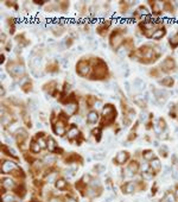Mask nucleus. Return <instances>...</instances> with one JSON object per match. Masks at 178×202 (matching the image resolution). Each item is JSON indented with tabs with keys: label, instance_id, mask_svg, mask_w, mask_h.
Instances as JSON below:
<instances>
[{
	"label": "nucleus",
	"instance_id": "obj_1",
	"mask_svg": "<svg viewBox=\"0 0 178 202\" xmlns=\"http://www.w3.org/2000/svg\"><path fill=\"white\" fill-rule=\"evenodd\" d=\"M162 50L159 46L151 44H144L135 51H133L132 57L142 64H153L162 57Z\"/></svg>",
	"mask_w": 178,
	"mask_h": 202
},
{
	"label": "nucleus",
	"instance_id": "obj_2",
	"mask_svg": "<svg viewBox=\"0 0 178 202\" xmlns=\"http://www.w3.org/2000/svg\"><path fill=\"white\" fill-rule=\"evenodd\" d=\"M159 68H160L162 73H164V74H171V73H174L178 67H177L176 60L173 59L172 56H166L165 59L162 61Z\"/></svg>",
	"mask_w": 178,
	"mask_h": 202
},
{
	"label": "nucleus",
	"instance_id": "obj_3",
	"mask_svg": "<svg viewBox=\"0 0 178 202\" xmlns=\"http://www.w3.org/2000/svg\"><path fill=\"white\" fill-rule=\"evenodd\" d=\"M107 71H108L107 64L100 59H98L94 68V74L92 75V80H103L107 75Z\"/></svg>",
	"mask_w": 178,
	"mask_h": 202
},
{
	"label": "nucleus",
	"instance_id": "obj_4",
	"mask_svg": "<svg viewBox=\"0 0 178 202\" xmlns=\"http://www.w3.org/2000/svg\"><path fill=\"white\" fill-rule=\"evenodd\" d=\"M6 70L7 73L12 76V77H20L25 74V68L21 63H18V62H9L7 63V67H6Z\"/></svg>",
	"mask_w": 178,
	"mask_h": 202
},
{
	"label": "nucleus",
	"instance_id": "obj_5",
	"mask_svg": "<svg viewBox=\"0 0 178 202\" xmlns=\"http://www.w3.org/2000/svg\"><path fill=\"white\" fill-rule=\"evenodd\" d=\"M102 119H103V124H106V125L112 124L116 119V109L114 108L113 105L105 106V108L102 111Z\"/></svg>",
	"mask_w": 178,
	"mask_h": 202
},
{
	"label": "nucleus",
	"instance_id": "obj_6",
	"mask_svg": "<svg viewBox=\"0 0 178 202\" xmlns=\"http://www.w3.org/2000/svg\"><path fill=\"white\" fill-rule=\"evenodd\" d=\"M124 35H126V30H120V29H116L110 36V45L114 49H117L121 44H124Z\"/></svg>",
	"mask_w": 178,
	"mask_h": 202
},
{
	"label": "nucleus",
	"instance_id": "obj_7",
	"mask_svg": "<svg viewBox=\"0 0 178 202\" xmlns=\"http://www.w3.org/2000/svg\"><path fill=\"white\" fill-rule=\"evenodd\" d=\"M148 5L151 6V14H153L155 17H159L163 14L164 10H163V1H158V0H150L147 1Z\"/></svg>",
	"mask_w": 178,
	"mask_h": 202
},
{
	"label": "nucleus",
	"instance_id": "obj_8",
	"mask_svg": "<svg viewBox=\"0 0 178 202\" xmlns=\"http://www.w3.org/2000/svg\"><path fill=\"white\" fill-rule=\"evenodd\" d=\"M153 130H155V133L158 134V136H160V134L164 133V132H167V124H166V120H165L163 117L158 118L157 121H156L155 125H153Z\"/></svg>",
	"mask_w": 178,
	"mask_h": 202
},
{
	"label": "nucleus",
	"instance_id": "obj_9",
	"mask_svg": "<svg viewBox=\"0 0 178 202\" xmlns=\"http://www.w3.org/2000/svg\"><path fill=\"white\" fill-rule=\"evenodd\" d=\"M76 71L78 75L81 76H87L89 73H90V67H89V64L85 62V61H80L76 66Z\"/></svg>",
	"mask_w": 178,
	"mask_h": 202
},
{
	"label": "nucleus",
	"instance_id": "obj_10",
	"mask_svg": "<svg viewBox=\"0 0 178 202\" xmlns=\"http://www.w3.org/2000/svg\"><path fill=\"white\" fill-rule=\"evenodd\" d=\"M166 34H167V29H166V26L164 25V24H162L157 30H156V32L153 34V36H152V39L153 41H160V39H163L165 36H166Z\"/></svg>",
	"mask_w": 178,
	"mask_h": 202
},
{
	"label": "nucleus",
	"instance_id": "obj_11",
	"mask_svg": "<svg viewBox=\"0 0 178 202\" xmlns=\"http://www.w3.org/2000/svg\"><path fill=\"white\" fill-rule=\"evenodd\" d=\"M158 83L164 88H172L174 86V83H176V81H174V79L172 76H166V77H163L162 80H159Z\"/></svg>",
	"mask_w": 178,
	"mask_h": 202
},
{
	"label": "nucleus",
	"instance_id": "obj_12",
	"mask_svg": "<svg viewBox=\"0 0 178 202\" xmlns=\"http://www.w3.org/2000/svg\"><path fill=\"white\" fill-rule=\"evenodd\" d=\"M153 94L156 96V100L159 102V103H164L166 100H167V94L165 91L163 89H153Z\"/></svg>",
	"mask_w": 178,
	"mask_h": 202
},
{
	"label": "nucleus",
	"instance_id": "obj_13",
	"mask_svg": "<svg viewBox=\"0 0 178 202\" xmlns=\"http://www.w3.org/2000/svg\"><path fill=\"white\" fill-rule=\"evenodd\" d=\"M139 170V163L138 162H135V161H132L130 164H128V166L126 168V174H127V176H133V175H135V172Z\"/></svg>",
	"mask_w": 178,
	"mask_h": 202
},
{
	"label": "nucleus",
	"instance_id": "obj_14",
	"mask_svg": "<svg viewBox=\"0 0 178 202\" xmlns=\"http://www.w3.org/2000/svg\"><path fill=\"white\" fill-rule=\"evenodd\" d=\"M66 111H67V114L68 115H75L78 111V105L77 102L75 101H71V102H68L67 106H66Z\"/></svg>",
	"mask_w": 178,
	"mask_h": 202
},
{
	"label": "nucleus",
	"instance_id": "obj_15",
	"mask_svg": "<svg viewBox=\"0 0 178 202\" xmlns=\"http://www.w3.org/2000/svg\"><path fill=\"white\" fill-rule=\"evenodd\" d=\"M53 131L58 136H64L66 133V126H64V123L61 121V120H58L55 125H53Z\"/></svg>",
	"mask_w": 178,
	"mask_h": 202
},
{
	"label": "nucleus",
	"instance_id": "obj_16",
	"mask_svg": "<svg viewBox=\"0 0 178 202\" xmlns=\"http://www.w3.org/2000/svg\"><path fill=\"white\" fill-rule=\"evenodd\" d=\"M17 169V165L13 163V162H10V161H5L3 166H1V171L4 172V174H9V172L13 171Z\"/></svg>",
	"mask_w": 178,
	"mask_h": 202
},
{
	"label": "nucleus",
	"instance_id": "obj_17",
	"mask_svg": "<svg viewBox=\"0 0 178 202\" xmlns=\"http://www.w3.org/2000/svg\"><path fill=\"white\" fill-rule=\"evenodd\" d=\"M128 157H130V153H128V152H126V151H120V152L116 155L114 162H116L117 164H124V163L128 159Z\"/></svg>",
	"mask_w": 178,
	"mask_h": 202
},
{
	"label": "nucleus",
	"instance_id": "obj_18",
	"mask_svg": "<svg viewBox=\"0 0 178 202\" xmlns=\"http://www.w3.org/2000/svg\"><path fill=\"white\" fill-rule=\"evenodd\" d=\"M133 101H134V103H135L138 107H140L141 109L147 108V102H146V100H145L141 95H135V96L133 98Z\"/></svg>",
	"mask_w": 178,
	"mask_h": 202
},
{
	"label": "nucleus",
	"instance_id": "obj_19",
	"mask_svg": "<svg viewBox=\"0 0 178 202\" xmlns=\"http://www.w3.org/2000/svg\"><path fill=\"white\" fill-rule=\"evenodd\" d=\"M163 10H164V12H167V13H170V14H173L174 13V4L172 3V1H163Z\"/></svg>",
	"mask_w": 178,
	"mask_h": 202
},
{
	"label": "nucleus",
	"instance_id": "obj_20",
	"mask_svg": "<svg viewBox=\"0 0 178 202\" xmlns=\"http://www.w3.org/2000/svg\"><path fill=\"white\" fill-rule=\"evenodd\" d=\"M98 120H99V114H98V112L92 111V112L88 113V115H87V121L89 124H95Z\"/></svg>",
	"mask_w": 178,
	"mask_h": 202
},
{
	"label": "nucleus",
	"instance_id": "obj_21",
	"mask_svg": "<svg viewBox=\"0 0 178 202\" xmlns=\"http://www.w3.org/2000/svg\"><path fill=\"white\" fill-rule=\"evenodd\" d=\"M16 138H17V141H18L19 144H21V143L27 138V133H26V131H25V130H23V128H19V130L16 132Z\"/></svg>",
	"mask_w": 178,
	"mask_h": 202
},
{
	"label": "nucleus",
	"instance_id": "obj_22",
	"mask_svg": "<svg viewBox=\"0 0 178 202\" xmlns=\"http://www.w3.org/2000/svg\"><path fill=\"white\" fill-rule=\"evenodd\" d=\"M150 168H151V170H152L153 172H158V171H160V169H162L160 161H159L158 158L152 159V161L150 162Z\"/></svg>",
	"mask_w": 178,
	"mask_h": 202
},
{
	"label": "nucleus",
	"instance_id": "obj_23",
	"mask_svg": "<svg viewBox=\"0 0 178 202\" xmlns=\"http://www.w3.org/2000/svg\"><path fill=\"white\" fill-rule=\"evenodd\" d=\"M167 43H169V46H170L172 50L178 49V36H177V35H172V36H170V37H169V41H167Z\"/></svg>",
	"mask_w": 178,
	"mask_h": 202
},
{
	"label": "nucleus",
	"instance_id": "obj_24",
	"mask_svg": "<svg viewBox=\"0 0 178 202\" xmlns=\"http://www.w3.org/2000/svg\"><path fill=\"white\" fill-rule=\"evenodd\" d=\"M135 190V183L134 182H127L124 187H122V191L124 194H132Z\"/></svg>",
	"mask_w": 178,
	"mask_h": 202
},
{
	"label": "nucleus",
	"instance_id": "obj_25",
	"mask_svg": "<svg viewBox=\"0 0 178 202\" xmlns=\"http://www.w3.org/2000/svg\"><path fill=\"white\" fill-rule=\"evenodd\" d=\"M78 134H80L78 128L75 125H71L70 128L68 130V137H69V139H75V138L78 137Z\"/></svg>",
	"mask_w": 178,
	"mask_h": 202
},
{
	"label": "nucleus",
	"instance_id": "obj_26",
	"mask_svg": "<svg viewBox=\"0 0 178 202\" xmlns=\"http://www.w3.org/2000/svg\"><path fill=\"white\" fill-rule=\"evenodd\" d=\"M160 202H176V195L172 191H166L165 195L162 197Z\"/></svg>",
	"mask_w": 178,
	"mask_h": 202
},
{
	"label": "nucleus",
	"instance_id": "obj_27",
	"mask_svg": "<svg viewBox=\"0 0 178 202\" xmlns=\"http://www.w3.org/2000/svg\"><path fill=\"white\" fill-rule=\"evenodd\" d=\"M142 158L145 161H147V162H151L152 159L156 158L155 157V152L152 150H145V151H142Z\"/></svg>",
	"mask_w": 178,
	"mask_h": 202
},
{
	"label": "nucleus",
	"instance_id": "obj_28",
	"mask_svg": "<svg viewBox=\"0 0 178 202\" xmlns=\"http://www.w3.org/2000/svg\"><path fill=\"white\" fill-rule=\"evenodd\" d=\"M150 76L151 77H153V79H159L160 76H162V70H160V68L159 67H155V68H151L150 69Z\"/></svg>",
	"mask_w": 178,
	"mask_h": 202
},
{
	"label": "nucleus",
	"instance_id": "obj_29",
	"mask_svg": "<svg viewBox=\"0 0 178 202\" xmlns=\"http://www.w3.org/2000/svg\"><path fill=\"white\" fill-rule=\"evenodd\" d=\"M46 148H48V149H49V151H51V152H53V151L56 150L57 145H56V141H55V139H53V138L49 137L48 143H46Z\"/></svg>",
	"mask_w": 178,
	"mask_h": 202
},
{
	"label": "nucleus",
	"instance_id": "obj_30",
	"mask_svg": "<svg viewBox=\"0 0 178 202\" xmlns=\"http://www.w3.org/2000/svg\"><path fill=\"white\" fill-rule=\"evenodd\" d=\"M3 184H4V187H5L6 189H13V188L16 187L13 180H11V178H4V180H3Z\"/></svg>",
	"mask_w": 178,
	"mask_h": 202
},
{
	"label": "nucleus",
	"instance_id": "obj_31",
	"mask_svg": "<svg viewBox=\"0 0 178 202\" xmlns=\"http://www.w3.org/2000/svg\"><path fill=\"white\" fill-rule=\"evenodd\" d=\"M56 188L59 189V190H64V189L67 188V182H66V180H63V178L57 180V181H56Z\"/></svg>",
	"mask_w": 178,
	"mask_h": 202
},
{
	"label": "nucleus",
	"instance_id": "obj_32",
	"mask_svg": "<svg viewBox=\"0 0 178 202\" xmlns=\"http://www.w3.org/2000/svg\"><path fill=\"white\" fill-rule=\"evenodd\" d=\"M155 172L153 171H142V174H141V176H142V178L144 180H152L153 177H155Z\"/></svg>",
	"mask_w": 178,
	"mask_h": 202
},
{
	"label": "nucleus",
	"instance_id": "obj_33",
	"mask_svg": "<svg viewBox=\"0 0 178 202\" xmlns=\"http://www.w3.org/2000/svg\"><path fill=\"white\" fill-rule=\"evenodd\" d=\"M44 162H45V164H48V165H52V164H55V162H56V157L52 156V155H48V156L44 157Z\"/></svg>",
	"mask_w": 178,
	"mask_h": 202
},
{
	"label": "nucleus",
	"instance_id": "obj_34",
	"mask_svg": "<svg viewBox=\"0 0 178 202\" xmlns=\"http://www.w3.org/2000/svg\"><path fill=\"white\" fill-rule=\"evenodd\" d=\"M31 150H32L33 152H36V153H38V152L42 150V148H41V145H39L38 141H32V143H31Z\"/></svg>",
	"mask_w": 178,
	"mask_h": 202
},
{
	"label": "nucleus",
	"instance_id": "obj_35",
	"mask_svg": "<svg viewBox=\"0 0 178 202\" xmlns=\"http://www.w3.org/2000/svg\"><path fill=\"white\" fill-rule=\"evenodd\" d=\"M48 71H50V73H55V71H57L58 70V66H57V63L56 62H52V63H50V64H48Z\"/></svg>",
	"mask_w": 178,
	"mask_h": 202
},
{
	"label": "nucleus",
	"instance_id": "obj_36",
	"mask_svg": "<svg viewBox=\"0 0 178 202\" xmlns=\"http://www.w3.org/2000/svg\"><path fill=\"white\" fill-rule=\"evenodd\" d=\"M21 88H23V91H24L25 93H28V92H31V89H32V84H31V82L27 81L25 84L21 86Z\"/></svg>",
	"mask_w": 178,
	"mask_h": 202
},
{
	"label": "nucleus",
	"instance_id": "obj_37",
	"mask_svg": "<svg viewBox=\"0 0 178 202\" xmlns=\"http://www.w3.org/2000/svg\"><path fill=\"white\" fill-rule=\"evenodd\" d=\"M159 153H160V156H163V157H167V155H169L167 146H166V145L160 146V148H159Z\"/></svg>",
	"mask_w": 178,
	"mask_h": 202
},
{
	"label": "nucleus",
	"instance_id": "obj_38",
	"mask_svg": "<svg viewBox=\"0 0 178 202\" xmlns=\"http://www.w3.org/2000/svg\"><path fill=\"white\" fill-rule=\"evenodd\" d=\"M23 120L27 125V127H31V120H30V117H28V115L25 112H23Z\"/></svg>",
	"mask_w": 178,
	"mask_h": 202
},
{
	"label": "nucleus",
	"instance_id": "obj_39",
	"mask_svg": "<svg viewBox=\"0 0 178 202\" xmlns=\"http://www.w3.org/2000/svg\"><path fill=\"white\" fill-rule=\"evenodd\" d=\"M56 178H57V174H56V172H52V174H49V176L46 177V182L48 183H52V182L56 181Z\"/></svg>",
	"mask_w": 178,
	"mask_h": 202
},
{
	"label": "nucleus",
	"instance_id": "obj_40",
	"mask_svg": "<svg viewBox=\"0 0 178 202\" xmlns=\"http://www.w3.org/2000/svg\"><path fill=\"white\" fill-rule=\"evenodd\" d=\"M3 202H14V197L11 194H6L3 196Z\"/></svg>",
	"mask_w": 178,
	"mask_h": 202
},
{
	"label": "nucleus",
	"instance_id": "obj_41",
	"mask_svg": "<svg viewBox=\"0 0 178 202\" xmlns=\"http://www.w3.org/2000/svg\"><path fill=\"white\" fill-rule=\"evenodd\" d=\"M89 99H88V101H87V106L90 108L92 106H93V103H94V101H95V98L94 96H88Z\"/></svg>",
	"mask_w": 178,
	"mask_h": 202
},
{
	"label": "nucleus",
	"instance_id": "obj_42",
	"mask_svg": "<svg viewBox=\"0 0 178 202\" xmlns=\"http://www.w3.org/2000/svg\"><path fill=\"white\" fill-rule=\"evenodd\" d=\"M93 133H94V136H95L96 140H100V134H101V130H100V128H96V130H94V131H93Z\"/></svg>",
	"mask_w": 178,
	"mask_h": 202
},
{
	"label": "nucleus",
	"instance_id": "obj_43",
	"mask_svg": "<svg viewBox=\"0 0 178 202\" xmlns=\"http://www.w3.org/2000/svg\"><path fill=\"white\" fill-rule=\"evenodd\" d=\"M95 170H96L98 172H100V174H101V172H102V171L105 170V166H103V165H100V164H99V165H96V166H95Z\"/></svg>",
	"mask_w": 178,
	"mask_h": 202
},
{
	"label": "nucleus",
	"instance_id": "obj_44",
	"mask_svg": "<svg viewBox=\"0 0 178 202\" xmlns=\"http://www.w3.org/2000/svg\"><path fill=\"white\" fill-rule=\"evenodd\" d=\"M66 175H67V177L71 178V177L74 176V171H71V170H67V171H66Z\"/></svg>",
	"mask_w": 178,
	"mask_h": 202
},
{
	"label": "nucleus",
	"instance_id": "obj_45",
	"mask_svg": "<svg viewBox=\"0 0 178 202\" xmlns=\"http://www.w3.org/2000/svg\"><path fill=\"white\" fill-rule=\"evenodd\" d=\"M38 143H39V145H41V148H42V149H44V148L46 146V145H45V143H44V140H43L42 138H39V139H38Z\"/></svg>",
	"mask_w": 178,
	"mask_h": 202
},
{
	"label": "nucleus",
	"instance_id": "obj_46",
	"mask_svg": "<svg viewBox=\"0 0 178 202\" xmlns=\"http://www.w3.org/2000/svg\"><path fill=\"white\" fill-rule=\"evenodd\" d=\"M103 157H105V156H103V153H99L98 156L95 155V159H102Z\"/></svg>",
	"mask_w": 178,
	"mask_h": 202
},
{
	"label": "nucleus",
	"instance_id": "obj_47",
	"mask_svg": "<svg viewBox=\"0 0 178 202\" xmlns=\"http://www.w3.org/2000/svg\"><path fill=\"white\" fill-rule=\"evenodd\" d=\"M89 180H90V177H89V176H87V175L83 177V181H84V182H88Z\"/></svg>",
	"mask_w": 178,
	"mask_h": 202
},
{
	"label": "nucleus",
	"instance_id": "obj_48",
	"mask_svg": "<svg viewBox=\"0 0 178 202\" xmlns=\"http://www.w3.org/2000/svg\"><path fill=\"white\" fill-rule=\"evenodd\" d=\"M51 202H62V200H59V198H52Z\"/></svg>",
	"mask_w": 178,
	"mask_h": 202
},
{
	"label": "nucleus",
	"instance_id": "obj_49",
	"mask_svg": "<svg viewBox=\"0 0 178 202\" xmlns=\"http://www.w3.org/2000/svg\"><path fill=\"white\" fill-rule=\"evenodd\" d=\"M4 61H5V56L1 55V63H4Z\"/></svg>",
	"mask_w": 178,
	"mask_h": 202
},
{
	"label": "nucleus",
	"instance_id": "obj_50",
	"mask_svg": "<svg viewBox=\"0 0 178 202\" xmlns=\"http://www.w3.org/2000/svg\"><path fill=\"white\" fill-rule=\"evenodd\" d=\"M68 202H76L74 198H68Z\"/></svg>",
	"mask_w": 178,
	"mask_h": 202
},
{
	"label": "nucleus",
	"instance_id": "obj_51",
	"mask_svg": "<svg viewBox=\"0 0 178 202\" xmlns=\"http://www.w3.org/2000/svg\"><path fill=\"white\" fill-rule=\"evenodd\" d=\"M176 196L178 197V188H177V190H176Z\"/></svg>",
	"mask_w": 178,
	"mask_h": 202
},
{
	"label": "nucleus",
	"instance_id": "obj_52",
	"mask_svg": "<svg viewBox=\"0 0 178 202\" xmlns=\"http://www.w3.org/2000/svg\"><path fill=\"white\" fill-rule=\"evenodd\" d=\"M176 35H177V36H178V31H177V34H176Z\"/></svg>",
	"mask_w": 178,
	"mask_h": 202
},
{
	"label": "nucleus",
	"instance_id": "obj_53",
	"mask_svg": "<svg viewBox=\"0 0 178 202\" xmlns=\"http://www.w3.org/2000/svg\"><path fill=\"white\" fill-rule=\"evenodd\" d=\"M33 202H37V201H33Z\"/></svg>",
	"mask_w": 178,
	"mask_h": 202
}]
</instances>
